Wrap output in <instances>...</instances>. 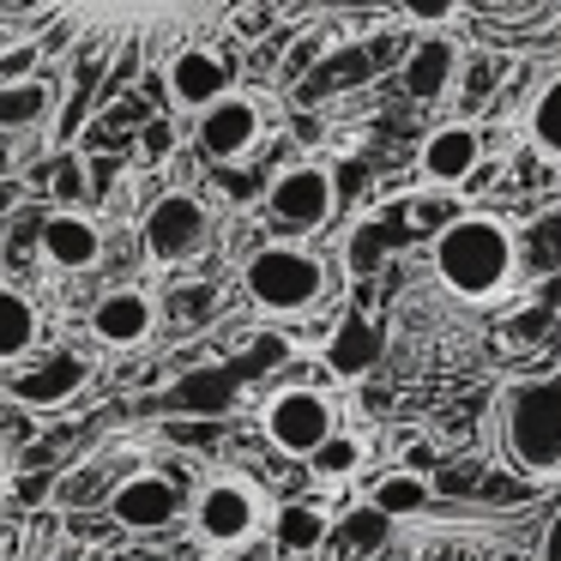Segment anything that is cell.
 I'll list each match as a JSON object with an SVG mask.
<instances>
[{"instance_id":"cell-1","label":"cell","mask_w":561,"mask_h":561,"mask_svg":"<svg viewBox=\"0 0 561 561\" xmlns=\"http://www.w3.org/2000/svg\"><path fill=\"white\" fill-rule=\"evenodd\" d=\"M43 61L79 67L115 91L139 67L170 61L187 43H218L236 31L248 0H7Z\"/></svg>"},{"instance_id":"cell-2","label":"cell","mask_w":561,"mask_h":561,"mask_svg":"<svg viewBox=\"0 0 561 561\" xmlns=\"http://www.w3.org/2000/svg\"><path fill=\"white\" fill-rule=\"evenodd\" d=\"M428 260H435V278L447 296L459 302H495L519 284V230L501 224L495 211H459L435 230L428 242Z\"/></svg>"},{"instance_id":"cell-3","label":"cell","mask_w":561,"mask_h":561,"mask_svg":"<svg viewBox=\"0 0 561 561\" xmlns=\"http://www.w3.org/2000/svg\"><path fill=\"white\" fill-rule=\"evenodd\" d=\"M501 453L525 477L561 471V375H531L501 392Z\"/></svg>"},{"instance_id":"cell-4","label":"cell","mask_w":561,"mask_h":561,"mask_svg":"<svg viewBox=\"0 0 561 561\" xmlns=\"http://www.w3.org/2000/svg\"><path fill=\"white\" fill-rule=\"evenodd\" d=\"M242 290L260 314H308L327 296V260L296 242H266L248 254Z\"/></svg>"},{"instance_id":"cell-5","label":"cell","mask_w":561,"mask_h":561,"mask_svg":"<svg viewBox=\"0 0 561 561\" xmlns=\"http://www.w3.org/2000/svg\"><path fill=\"white\" fill-rule=\"evenodd\" d=\"M0 561H146L115 537L79 531L67 513H13L0 519Z\"/></svg>"},{"instance_id":"cell-6","label":"cell","mask_w":561,"mask_h":561,"mask_svg":"<svg viewBox=\"0 0 561 561\" xmlns=\"http://www.w3.org/2000/svg\"><path fill=\"white\" fill-rule=\"evenodd\" d=\"M260 428H266V440H272L278 453L308 459V453H314L320 440L339 428V404H332L320 387H284V392H272V399H266Z\"/></svg>"},{"instance_id":"cell-7","label":"cell","mask_w":561,"mask_h":561,"mask_svg":"<svg viewBox=\"0 0 561 561\" xmlns=\"http://www.w3.org/2000/svg\"><path fill=\"white\" fill-rule=\"evenodd\" d=\"M332 211H339V175L327 163H290L266 187V218L290 236H308L320 224H332Z\"/></svg>"},{"instance_id":"cell-8","label":"cell","mask_w":561,"mask_h":561,"mask_svg":"<svg viewBox=\"0 0 561 561\" xmlns=\"http://www.w3.org/2000/svg\"><path fill=\"white\" fill-rule=\"evenodd\" d=\"M211 230V211L199 194H187V187H175V194H158L146 211V224H139V248H146L158 266H175V260L199 254V242H206Z\"/></svg>"},{"instance_id":"cell-9","label":"cell","mask_w":561,"mask_h":561,"mask_svg":"<svg viewBox=\"0 0 561 561\" xmlns=\"http://www.w3.org/2000/svg\"><path fill=\"white\" fill-rule=\"evenodd\" d=\"M260 519H266V507H260V489L248 477H211L194 501V531L218 549L248 543L260 531Z\"/></svg>"},{"instance_id":"cell-10","label":"cell","mask_w":561,"mask_h":561,"mask_svg":"<svg viewBox=\"0 0 561 561\" xmlns=\"http://www.w3.org/2000/svg\"><path fill=\"white\" fill-rule=\"evenodd\" d=\"M266 134V103L254 91H224L199 110V151L218 163H242Z\"/></svg>"},{"instance_id":"cell-11","label":"cell","mask_w":561,"mask_h":561,"mask_svg":"<svg viewBox=\"0 0 561 561\" xmlns=\"http://www.w3.org/2000/svg\"><path fill=\"white\" fill-rule=\"evenodd\" d=\"M163 85H170L175 110H206L211 98L230 91V61H224L211 43H187L163 61Z\"/></svg>"},{"instance_id":"cell-12","label":"cell","mask_w":561,"mask_h":561,"mask_svg":"<svg viewBox=\"0 0 561 561\" xmlns=\"http://www.w3.org/2000/svg\"><path fill=\"white\" fill-rule=\"evenodd\" d=\"M110 513H115V525H127V531H163V525L182 513V489H175L170 477H158V471H134V477L115 483Z\"/></svg>"},{"instance_id":"cell-13","label":"cell","mask_w":561,"mask_h":561,"mask_svg":"<svg viewBox=\"0 0 561 561\" xmlns=\"http://www.w3.org/2000/svg\"><path fill=\"white\" fill-rule=\"evenodd\" d=\"M416 163H423V182L459 187V182H471L477 163H483V134H477L471 122H447L423 139V158Z\"/></svg>"},{"instance_id":"cell-14","label":"cell","mask_w":561,"mask_h":561,"mask_svg":"<svg viewBox=\"0 0 561 561\" xmlns=\"http://www.w3.org/2000/svg\"><path fill=\"white\" fill-rule=\"evenodd\" d=\"M151 327H158V296L134 290V284L98 296V308H91V332H98L103 344H115V351H127V344H146Z\"/></svg>"},{"instance_id":"cell-15","label":"cell","mask_w":561,"mask_h":561,"mask_svg":"<svg viewBox=\"0 0 561 561\" xmlns=\"http://www.w3.org/2000/svg\"><path fill=\"white\" fill-rule=\"evenodd\" d=\"M37 248L55 272H91L103 260V230L85 211H55V218H43Z\"/></svg>"},{"instance_id":"cell-16","label":"cell","mask_w":561,"mask_h":561,"mask_svg":"<svg viewBox=\"0 0 561 561\" xmlns=\"http://www.w3.org/2000/svg\"><path fill=\"white\" fill-rule=\"evenodd\" d=\"M85 380H91V356H79V351H55L43 368H25V375L13 380V399H19V404H31V411H49V404L79 399V392H85Z\"/></svg>"},{"instance_id":"cell-17","label":"cell","mask_w":561,"mask_h":561,"mask_svg":"<svg viewBox=\"0 0 561 561\" xmlns=\"http://www.w3.org/2000/svg\"><path fill=\"white\" fill-rule=\"evenodd\" d=\"M380 351H387V339H380L375 320L344 314L339 327H332V339H327V351H320V363H327V375H339V380H363L368 368L380 363Z\"/></svg>"},{"instance_id":"cell-18","label":"cell","mask_w":561,"mask_h":561,"mask_svg":"<svg viewBox=\"0 0 561 561\" xmlns=\"http://www.w3.org/2000/svg\"><path fill=\"white\" fill-rule=\"evenodd\" d=\"M453 79H459V49H453L447 37L416 43V49H411V61H404V91H411V98H423V103L447 98V91H453Z\"/></svg>"},{"instance_id":"cell-19","label":"cell","mask_w":561,"mask_h":561,"mask_svg":"<svg viewBox=\"0 0 561 561\" xmlns=\"http://www.w3.org/2000/svg\"><path fill=\"white\" fill-rule=\"evenodd\" d=\"M43 339V314L25 290L0 284V363H25Z\"/></svg>"},{"instance_id":"cell-20","label":"cell","mask_w":561,"mask_h":561,"mask_svg":"<svg viewBox=\"0 0 561 561\" xmlns=\"http://www.w3.org/2000/svg\"><path fill=\"white\" fill-rule=\"evenodd\" d=\"M525 139H531L537 158L561 163V67L537 85V98L525 103Z\"/></svg>"},{"instance_id":"cell-21","label":"cell","mask_w":561,"mask_h":561,"mask_svg":"<svg viewBox=\"0 0 561 561\" xmlns=\"http://www.w3.org/2000/svg\"><path fill=\"white\" fill-rule=\"evenodd\" d=\"M272 537H278V549H290V556H308V549H320L332 537V519L314 501H290V507H278V519H272Z\"/></svg>"},{"instance_id":"cell-22","label":"cell","mask_w":561,"mask_h":561,"mask_svg":"<svg viewBox=\"0 0 561 561\" xmlns=\"http://www.w3.org/2000/svg\"><path fill=\"white\" fill-rule=\"evenodd\" d=\"M387 537H392V513H380L375 501H368V507H356L351 519L339 525V531H332V543H344V556H380V549H387Z\"/></svg>"},{"instance_id":"cell-23","label":"cell","mask_w":561,"mask_h":561,"mask_svg":"<svg viewBox=\"0 0 561 561\" xmlns=\"http://www.w3.org/2000/svg\"><path fill=\"white\" fill-rule=\"evenodd\" d=\"M368 501H375L380 513H392V519H411V513L428 507V477H416V471H387L375 489H368Z\"/></svg>"},{"instance_id":"cell-24","label":"cell","mask_w":561,"mask_h":561,"mask_svg":"<svg viewBox=\"0 0 561 561\" xmlns=\"http://www.w3.org/2000/svg\"><path fill=\"white\" fill-rule=\"evenodd\" d=\"M55 103V91L43 79H19V85H0V127H31L43 110Z\"/></svg>"},{"instance_id":"cell-25","label":"cell","mask_w":561,"mask_h":561,"mask_svg":"<svg viewBox=\"0 0 561 561\" xmlns=\"http://www.w3.org/2000/svg\"><path fill=\"white\" fill-rule=\"evenodd\" d=\"M363 440L356 435H339V428H332L327 440H320L314 453H308V465H314V477H327V483H344V477H356V465H363Z\"/></svg>"},{"instance_id":"cell-26","label":"cell","mask_w":561,"mask_h":561,"mask_svg":"<svg viewBox=\"0 0 561 561\" xmlns=\"http://www.w3.org/2000/svg\"><path fill=\"white\" fill-rule=\"evenodd\" d=\"M519 254H525V266H537V272H561V218L556 211H543V218L525 224Z\"/></svg>"},{"instance_id":"cell-27","label":"cell","mask_w":561,"mask_h":561,"mask_svg":"<svg viewBox=\"0 0 561 561\" xmlns=\"http://www.w3.org/2000/svg\"><path fill=\"white\" fill-rule=\"evenodd\" d=\"M344 254H351V272H375L380 254H387V224H356Z\"/></svg>"},{"instance_id":"cell-28","label":"cell","mask_w":561,"mask_h":561,"mask_svg":"<svg viewBox=\"0 0 561 561\" xmlns=\"http://www.w3.org/2000/svg\"><path fill=\"white\" fill-rule=\"evenodd\" d=\"M37 61H43V49L25 37L19 49H7V55H0V85H19V79H31V73H37Z\"/></svg>"},{"instance_id":"cell-29","label":"cell","mask_w":561,"mask_h":561,"mask_svg":"<svg viewBox=\"0 0 561 561\" xmlns=\"http://www.w3.org/2000/svg\"><path fill=\"white\" fill-rule=\"evenodd\" d=\"M399 13L411 19V25H447V19L459 13V0H399Z\"/></svg>"},{"instance_id":"cell-30","label":"cell","mask_w":561,"mask_h":561,"mask_svg":"<svg viewBox=\"0 0 561 561\" xmlns=\"http://www.w3.org/2000/svg\"><path fill=\"white\" fill-rule=\"evenodd\" d=\"M182 314H187V320H206V314H211V290H206V284L182 290Z\"/></svg>"},{"instance_id":"cell-31","label":"cell","mask_w":561,"mask_h":561,"mask_svg":"<svg viewBox=\"0 0 561 561\" xmlns=\"http://www.w3.org/2000/svg\"><path fill=\"white\" fill-rule=\"evenodd\" d=\"M170 146H175V134H170V127H163V122H151V127H146V158L158 163V158H163V151H170Z\"/></svg>"},{"instance_id":"cell-32","label":"cell","mask_w":561,"mask_h":561,"mask_svg":"<svg viewBox=\"0 0 561 561\" xmlns=\"http://www.w3.org/2000/svg\"><path fill=\"white\" fill-rule=\"evenodd\" d=\"M537 556H543V561H561V513L543 525V543H537Z\"/></svg>"},{"instance_id":"cell-33","label":"cell","mask_w":561,"mask_h":561,"mask_svg":"<svg viewBox=\"0 0 561 561\" xmlns=\"http://www.w3.org/2000/svg\"><path fill=\"white\" fill-rule=\"evenodd\" d=\"M0 471H7V440H0Z\"/></svg>"},{"instance_id":"cell-34","label":"cell","mask_w":561,"mask_h":561,"mask_svg":"<svg viewBox=\"0 0 561 561\" xmlns=\"http://www.w3.org/2000/svg\"><path fill=\"white\" fill-rule=\"evenodd\" d=\"M0 170H7V151H0Z\"/></svg>"}]
</instances>
